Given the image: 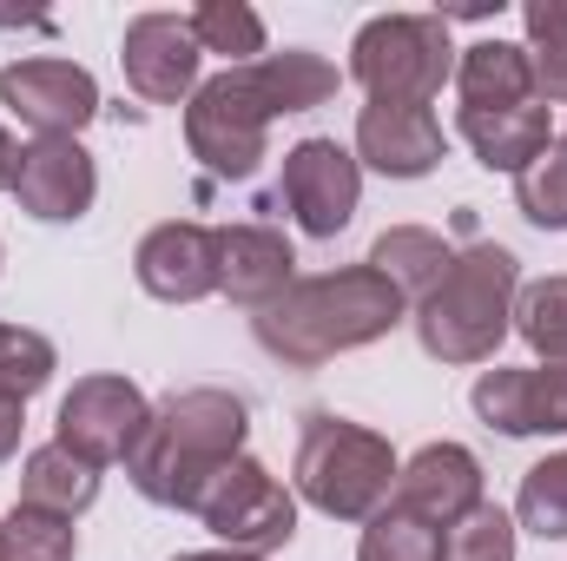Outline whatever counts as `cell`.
I'll return each instance as SVG.
<instances>
[{"mask_svg": "<svg viewBox=\"0 0 567 561\" xmlns=\"http://www.w3.org/2000/svg\"><path fill=\"white\" fill-rule=\"evenodd\" d=\"M337 86H343V73L310 47H284L251 67H225V73L198 80V93L185 100V152L212 178H251L265 165L271 120L337 100Z\"/></svg>", "mask_w": 567, "mask_h": 561, "instance_id": "6da1fadb", "label": "cell"}, {"mask_svg": "<svg viewBox=\"0 0 567 561\" xmlns=\"http://www.w3.org/2000/svg\"><path fill=\"white\" fill-rule=\"evenodd\" d=\"M410 297L383 278L377 265H343V272H323V278H297L278 304H265L251 317L258 344L297 364V370H317L343 350H363L377 337H390L403 324Z\"/></svg>", "mask_w": 567, "mask_h": 561, "instance_id": "7a4b0ae2", "label": "cell"}, {"mask_svg": "<svg viewBox=\"0 0 567 561\" xmlns=\"http://www.w3.org/2000/svg\"><path fill=\"white\" fill-rule=\"evenodd\" d=\"M245 429H251V422H245V404H238L231 390H212V384L172 390V397L152 410L145 436L133 442L126 476H133V489H140L145 502L192 516V502H198V489L212 482V469L231 462V456H245Z\"/></svg>", "mask_w": 567, "mask_h": 561, "instance_id": "3957f363", "label": "cell"}, {"mask_svg": "<svg viewBox=\"0 0 567 561\" xmlns=\"http://www.w3.org/2000/svg\"><path fill=\"white\" fill-rule=\"evenodd\" d=\"M515 297H522V258L495 238H475L416 297V337L435 364H488L515 330Z\"/></svg>", "mask_w": 567, "mask_h": 561, "instance_id": "277c9868", "label": "cell"}, {"mask_svg": "<svg viewBox=\"0 0 567 561\" xmlns=\"http://www.w3.org/2000/svg\"><path fill=\"white\" fill-rule=\"evenodd\" d=\"M396 449L390 436L363 429L350 417H303V436H297V462H290V482L297 496L330 516V522H370L390 496H396Z\"/></svg>", "mask_w": 567, "mask_h": 561, "instance_id": "5b68a950", "label": "cell"}, {"mask_svg": "<svg viewBox=\"0 0 567 561\" xmlns=\"http://www.w3.org/2000/svg\"><path fill=\"white\" fill-rule=\"evenodd\" d=\"M350 80L370 100L429 106L455 80V40L449 13H377L350 40Z\"/></svg>", "mask_w": 567, "mask_h": 561, "instance_id": "8992f818", "label": "cell"}, {"mask_svg": "<svg viewBox=\"0 0 567 561\" xmlns=\"http://www.w3.org/2000/svg\"><path fill=\"white\" fill-rule=\"evenodd\" d=\"M192 516L238 555H271L297 536V496L284 489L278 476L258 456H231L212 469V482L198 489Z\"/></svg>", "mask_w": 567, "mask_h": 561, "instance_id": "52a82bcc", "label": "cell"}, {"mask_svg": "<svg viewBox=\"0 0 567 561\" xmlns=\"http://www.w3.org/2000/svg\"><path fill=\"white\" fill-rule=\"evenodd\" d=\"M152 422V404L133 377H80L66 397H60V417H53V442H66L73 456H86L93 469L106 462H126L133 442Z\"/></svg>", "mask_w": 567, "mask_h": 561, "instance_id": "ba28073f", "label": "cell"}, {"mask_svg": "<svg viewBox=\"0 0 567 561\" xmlns=\"http://www.w3.org/2000/svg\"><path fill=\"white\" fill-rule=\"evenodd\" d=\"M0 106L20 113L40 140H80L100 120V80L73 60H13L0 67Z\"/></svg>", "mask_w": 567, "mask_h": 561, "instance_id": "9c48e42d", "label": "cell"}, {"mask_svg": "<svg viewBox=\"0 0 567 561\" xmlns=\"http://www.w3.org/2000/svg\"><path fill=\"white\" fill-rule=\"evenodd\" d=\"M278 198L290 205L297 232H310V238H337V232L357 218L363 165H357V152H343L337 140H297L290 152H284Z\"/></svg>", "mask_w": 567, "mask_h": 561, "instance_id": "30bf717a", "label": "cell"}, {"mask_svg": "<svg viewBox=\"0 0 567 561\" xmlns=\"http://www.w3.org/2000/svg\"><path fill=\"white\" fill-rule=\"evenodd\" d=\"M198 60H205V47L192 40L185 13H140L126 27V40H120L126 86L145 106H185L198 93Z\"/></svg>", "mask_w": 567, "mask_h": 561, "instance_id": "8fae6325", "label": "cell"}, {"mask_svg": "<svg viewBox=\"0 0 567 561\" xmlns=\"http://www.w3.org/2000/svg\"><path fill=\"white\" fill-rule=\"evenodd\" d=\"M133 278L158 304H198L218 290V232L198 218H165L152 225L133 252Z\"/></svg>", "mask_w": 567, "mask_h": 561, "instance_id": "7c38bea8", "label": "cell"}, {"mask_svg": "<svg viewBox=\"0 0 567 561\" xmlns=\"http://www.w3.org/2000/svg\"><path fill=\"white\" fill-rule=\"evenodd\" d=\"M475 417L502 436H567V370L535 364V370H482L468 390Z\"/></svg>", "mask_w": 567, "mask_h": 561, "instance_id": "4fadbf2b", "label": "cell"}, {"mask_svg": "<svg viewBox=\"0 0 567 561\" xmlns=\"http://www.w3.org/2000/svg\"><path fill=\"white\" fill-rule=\"evenodd\" d=\"M20 212L40 218V225H73L93 212L100 198V172H93V152L80 140H33L20 152V185H13Z\"/></svg>", "mask_w": 567, "mask_h": 561, "instance_id": "5bb4252c", "label": "cell"}, {"mask_svg": "<svg viewBox=\"0 0 567 561\" xmlns=\"http://www.w3.org/2000/svg\"><path fill=\"white\" fill-rule=\"evenodd\" d=\"M390 502L403 516L429 522V529H455L482 502V462H475V449H462V442H429V449H416L396 469V496Z\"/></svg>", "mask_w": 567, "mask_h": 561, "instance_id": "9a60e30c", "label": "cell"}, {"mask_svg": "<svg viewBox=\"0 0 567 561\" xmlns=\"http://www.w3.org/2000/svg\"><path fill=\"white\" fill-rule=\"evenodd\" d=\"M442 120L429 106H403V100H370L357 113V165L383 172V178H423L442 165Z\"/></svg>", "mask_w": 567, "mask_h": 561, "instance_id": "2e32d148", "label": "cell"}, {"mask_svg": "<svg viewBox=\"0 0 567 561\" xmlns=\"http://www.w3.org/2000/svg\"><path fill=\"white\" fill-rule=\"evenodd\" d=\"M297 284V252L278 225H225L218 232V290L245 310L278 304Z\"/></svg>", "mask_w": 567, "mask_h": 561, "instance_id": "e0dca14e", "label": "cell"}, {"mask_svg": "<svg viewBox=\"0 0 567 561\" xmlns=\"http://www.w3.org/2000/svg\"><path fill=\"white\" fill-rule=\"evenodd\" d=\"M455 93H462V113L535 106L528 47H515V40H475V47H462L455 53Z\"/></svg>", "mask_w": 567, "mask_h": 561, "instance_id": "ac0fdd59", "label": "cell"}, {"mask_svg": "<svg viewBox=\"0 0 567 561\" xmlns=\"http://www.w3.org/2000/svg\"><path fill=\"white\" fill-rule=\"evenodd\" d=\"M455 133L475 145V159L488 172H528L548 145H555V126L542 106H508V113H455Z\"/></svg>", "mask_w": 567, "mask_h": 561, "instance_id": "d6986e66", "label": "cell"}, {"mask_svg": "<svg viewBox=\"0 0 567 561\" xmlns=\"http://www.w3.org/2000/svg\"><path fill=\"white\" fill-rule=\"evenodd\" d=\"M20 502L73 522L80 509L100 502V469H93L86 456H73L66 442H40V449L20 462Z\"/></svg>", "mask_w": 567, "mask_h": 561, "instance_id": "ffe728a7", "label": "cell"}, {"mask_svg": "<svg viewBox=\"0 0 567 561\" xmlns=\"http://www.w3.org/2000/svg\"><path fill=\"white\" fill-rule=\"evenodd\" d=\"M449 245H442V232H429V225H390L377 245H370V258L363 265H377L383 278L396 284L403 297H423L429 284L449 272Z\"/></svg>", "mask_w": 567, "mask_h": 561, "instance_id": "44dd1931", "label": "cell"}, {"mask_svg": "<svg viewBox=\"0 0 567 561\" xmlns=\"http://www.w3.org/2000/svg\"><path fill=\"white\" fill-rule=\"evenodd\" d=\"M522 27H528L535 100H561L567 106V0H528L522 7Z\"/></svg>", "mask_w": 567, "mask_h": 561, "instance_id": "7402d4cb", "label": "cell"}, {"mask_svg": "<svg viewBox=\"0 0 567 561\" xmlns=\"http://www.w3.org/2000/svg\"><path fill=\"white\" fill-rule=\"evenodd\" d=\"M185 20H192V40H198L205 53H225L231 67L265 60V20H258L245 0H205V7H192Z\"/></svg>", "mask_w": 567, "mask_h": 561, "instance_id": "603a6c76", "label": "cell"}, {"mask_svg": "<svg viewBox=\"0 0 567 561\" xmlns=\"http://www.w3.org/2000/svg\"><path fill=\"white\" fill-rule=\"evenodd\" d=\"M515 522L542 542H567V449L542 456L528 476H522V496H515Z\"/></svg>", "mask_w": 567, "mask_h": 561, "instance_id": "cb8c5ba5", "label": "cell"}, {"mask_svg": "<svg viewBox=\"0 0 567 561\" xmlns=\"http://www.w3.org/2000/svg\"><path fill=\"white\" fill-rule=\"evenodd\" d=\"M357 561H442V529H429L416 516H403L396 502H383V509L363 522Z\"/></svg>", "mask_w": 567, "mask_h": 561, "instance_id": "d4e9b609", "label": "cell"}, {"mask_svg": "<svg viewBox=\"0 0 567 561\" xmlns=\"http://www.w3.org/2000/svg\"><path fill=\"white\" fill-rule=\"evenodd\" d=\"M60 370V350L40 337V330H20V324H0V397L27 404L53 384Z\"/></svg>", "mask_w": 567, "mask_h": 561, "instance_id": "484cf974", "label": "cell"}, {"mask_svg": "<svg viewBox=\"0 0 567 561\" xmlns=\"http://www.w3.org/2000/svg\"><path fill=\"white\" fill-rule=\"evenodd\" d=\"M0 542H7V561H73L80 555L73 522L47 516V509H27V502H13V516L0 522Z\"/></svg>", "mask_w": 567, "mask_h": 561, "instance_id": "4316f807", "label": "cell"}, {"mask_svg": "<svg viewBox=\"0 0 567 561\" xmlns=\"http://www.w3.org/2000/svg\"><path fill=\"white\" fill-rule=\"evenodd\" d=\"M515 205L535 232H567V145H548L522 178H515Z\"/></svg>", "mask_w": 567, "mask_h": 561, "instance_id": "83f0119b", "label": "cell"}, {"mask_svg": "<svg viewBox=\"0 0 567 561\" xmlns=\"http://www.w3.org/2000/svg\"><path fill=\"white\" fill-rule=\"evenodd\" d=\"M442 561H515V516L475 502L455 529H442Z\"/></svg>", "mask_w": 567, "mask_h": 561, "instance_id": "f1b7e54d", "label": "cell"}, {"mask_svg": "<svg viewBox=\"0 0 567 561\" xmlns=\"http://www.w3.org/2000/svg\"><path fill=\"white\" fill-rule=\"evenodd\" d=\"M515 330H522V344L548 364L555 350H567V278H542L528 284L522 297H515Z\"/></svg>", "mask_w": 567, "mask_h": 561, "instance_id": "f546056e", "label": "cell"}, {"mask_svg": "<svg viewBox=\"0 0 567 561\" xmlns=\"http://www.w3.org/2000/svg\"><path fill=\"white\" fill-rule=\"evenodd\" d=\"M20 429H27V404H13V397H0V462L20 449Z\"/></svg>", "mask_w": 567, "mask_h": 561, "instance_id": "4dcf8cb0", "label": "cell"}, {"mask_svg": "<svg viewBox=\"0 0 567 561\" xmlns=\"http://www.w3.org/2000/svg\"><path fill=\"white\" fill-rule=\"evenodd\" d=\"M20 152H27V145L0 126V192H13V185H20Z\"/></svg>", "mask_w": 567, "mask_h": 561, "instance_id": "1f68e13d", "label": "cell"}, {"mask_svg": "<svg viewBox=\"0 0 567 561\" xmlns=\"http://www.w3.org/2000/svg\"><path fill=\"white\" fill-rule=\"evenodd\" d=\"M172 561H265V555H238V549H192V555H172Z\"/></svg>", "mask_w": 567, "mask_h": 561, "instance_id": "d6a6232c", "label": "cell"}, {"mask_svg": "<svg viewBox=\"0 0 567 561\" xmlns=\"http://www.w3.org/2000/svg\"><path fill=\"white\" fill-rule=\"evenodd\" d=\"M0 561H7V542H0Z\"/></svg>", "mask_w": 567, "mask_h": 561, "instance_id": "836d02e7", "label": "cell"}, {"mask_svg": "<svg viewBox=\"0 0 567 561\" xmlns=\"http://www.w3.org/2000/svg\"><path fill=\"white\" fill-rule=\"evenodd\" d=\"M561 145H567V140H561Z\"/></svg>", "mask_w": 567, "mask_h": 561, "instance_id": "e575fe53", "label": "cell"}]
</instances>
